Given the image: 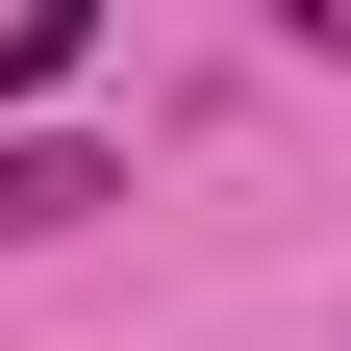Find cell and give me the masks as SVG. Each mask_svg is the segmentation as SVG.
I'll return each instance as SVG.
<instances>
[{
    "label": "cell",
    "mask_w": 351,
    "mask_h": 351,
    "mask_svg": "<svg viewBox=\"0 0 351 351\" xmlns=\"http://www.w3.org/2000/svg\"><path fill=\"white\" fill-rule=\"evenodd\" d=\"M75 201H125V176H101V151H75V125H0V251H51V226H75Z\"/></svg>",
    "instance_id": "1"
},
{
    "label": "cell",
    "mask_w": 351,
    "mask_h": 351,
    "mask_svg": "<svg viewBox=\"0 0 351 351\" xmlns=\"http://www.w3.org/2000/svg\"><path fill=\"white\" fill-rule=\"evenodd\" d=\"M75 75H101V0H25V25H0V125H51Z\"/></svg>",
    "instance_id": "2"
}]
</instances>
